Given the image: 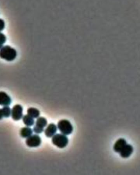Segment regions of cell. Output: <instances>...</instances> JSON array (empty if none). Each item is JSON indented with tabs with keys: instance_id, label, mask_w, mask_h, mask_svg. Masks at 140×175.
Segmentation results:
<instances>
[{
	"instance_id": "cell-1",
	"label": "cell",
	"mask_w": 140,
	"mask_h": 175,
	"mask_svg": "<svg viewBox=\"0 0 140 175\" xmlns=\"http://www.w3.org/2000/svg\"><path fill=\"white\" fill-rule=\"evenodd\" d=\"M17 52L16 49L8 45L3 46L0 49V58L7 61H12L16 59Z\"/></svg>"
},
{
	"instance_id": "cell-2",
	"label": "cell",
	"mask_w": 140,
	"mask_h": 175,
	"mask_svg": "<svg viewBox=\"0 0 140 175\" xmlns=\"http://www.w3.org/2000/svg\"><path fill=\"white\" fill-rule=\"evenodd\" d=\"M52 144L60 149L66 147L68 143V139L66 135L57 134L54 135L51 139Z\"/></svg>"
},
{
	"instance_id": "cell-3",
	"label": "cell",
	"mask_w": 140,
	"mask_h": 175,
	"mask_svg": "<svg viewBox=\"0 0 140 175\" xmlns=\"http://www.w3.org/2000/svg\"><path fill=\"white\" fill-rule=\"evenodd\" d=\"M58 128L61 133L65 135H69L73 131V126L67 120L63 119L60 120L58 123Z\"/></svg>"
},
{
	"instance_id": "cell-4",
	"label": "cell",
	"mask_w": 140,
	"mask_h": 175,
	"mask_svg": "<svg viewBox=\"0 0 140 175\" xmlns=\"http://www.w3.org/2000/svg\"><path fill=\"white\" fill-rule=\"evenodd\" d=\"M47 124V121L45 118L42 117H38L36 121L35 126L33 127V131L37 134H39L44 131V128Z\"/></svg>"
},
{
	"instance_id": "cell-5",
	"label": "cell",
	"mask_w": 140,
	"mask_h": 175,
	"mask_svg": "<svg viewBox=\"0 0 140 175\" xmlns=\"http://www.w3.org/2000/svg\"><path fill=\"white\" fill-rule=\"evenodd\" d=\"M26 144L28 147H38L41 144V137L38 135H32L29 137L27 138Z\"/></svg>"
},
{
	"instance_id": "cell-6",
	"label": "cell",
	"mask_w": 140,
	"mask_h": 175,
	"mask_svg": "<svg viewBox=\"0 0 140 175\" xmlns=\"http://www.w3.org/2000/svg\"><path fill=\"white\" fill-rule=\"evenodd\" d=\"M23 107L21 105H15L12 110V118L15 121L21 119L23 117Z\"/></svg>"
},
{
	"instance_id": "cell-7",
	"label": "cell",
	"mask_w": 140,
	"mask_h": 175,
	"mask_svg": "<svg viewBox=\"0 0 140 175\" xmlns=\"http://www.w3.org/2000/svg\"><path fill=\"white\" fill-rule=\"evenodd\" d=\"M133 152H134L133 146L130 144H126L119 153L121 157H122L123 158H128L131 155Z\"/></svg>"
},
{
	"instance_id": "cell-8",
	"label": "cell",
	"mask_w": 140,
	"mask_h": 175,
	"mask_svg": "<svg viewBox=\"0 0 140 175\" xmlns=\"http://www.w3.org/2000/svg\"><path fill=\"white\" fill-rule=\"evenodd\" d=\"M58 128L56 125L54 123H51L48 125L44 133L47 138H51L55 134L57 131Z\"/></svg>"
},
{
	"instance_id": "cell-9",
	"label": "cell",
	"mask_w": 140,
	"mask_h": 175,
	"mask_svg": "<svg viewBox=\"0 0 140 175\" xmlns=\"http://www.w3.org/2000/svg\"><path fill=\"white\" fill-rule=\"evenodd\" d=\"M12 99L5 92H0V105L9 106L12 103Z\"/></svg>"
},
{
	"instance_id": "cell-10",
	"label": "cell",
	"mask_w": 140,
	"mask_h": 175,
	"mask_svg": "<svg viewBox=\"0 0 140 175\" xmlns=\"http://www.w3.org/2000/svg\"><path fill=\"white\" fill-rule=\"evenodd\" d=\"M126 144L127 142L125 139L123 138L118 139L114 145V150L115 152H120Z\"/></svg>"
},
{
	"instance_id": "cell-11",
	"label": "cell",
	"mask_w": 140,
	"mask_h": 175,
	"mask_svg": "<svg viewBox=\"0 0 140 175\" xmlns=\"http://www.w3.org/2000/svg\"><path fill=\"white\" fill-rule=\"evenodd\" d=\"M33 129L28 126L24 127L20 131V135L23 138H27L33 135Z\"/></svg>"
},
{
	"instance_id": "cell-12",
	"label": "cell",
	"mask_w": 140,
	"mask_h": 175,
	"mask_svg": "<svg viewBox=\"0 0 140 175\" xmlns=\"http://www.w3.org/2000/svg\"><path fill=\"white\" fill-rule=\"evenodd\" d=\"M27 115L34 119L38 118V117H39L40 115V111H39V110L36 108H33V107L28 108L27 110Z\"/></svg>"
},
{
	"instance_id": "cell-13",
	"label": "cell",
	"mask_w": 140,
	"mask_h": 175,
	"mask_svg": "<svg viewBox=\"0 0 140 175\" xmlns=\"http://www.w3.org/2000/svg\"><path fill=\"white\" fill-rule=\"evenodd\" d=\"M23 122L27 126H31L34 124V118L28 115H25L22 117Z\"/></svg>"
},
{
	"instance_id": "cell-14",
	"label": "cell",
	"mask_w": 140,
	"mask_h": 175,
	"mask_svg": "<svg viewBox=\"0 0 140 175\" xmlns=\"http://www.w3.org/2000/svg\"><path fill=\"white\" fill-rule=\"evenodd\" d=\"M4 117L8 118L12 115V110L8 106H5L2 108Z\"/></svg>"
},
{
	"instance_id": "cell-15",
	"label": "cell",
	"mask_w": 140,
	"mask_h": 175,
	"mask_svg": "<svg viewBox=\"0 0 140 175\" xmlns=\"http://www.w3.org/2000/svg\"><path fill=\"white\" fill-rule=\"evenodd\" d=\"M6 41V37L3 33L0 32V49L2 48L3 45Z\"/></svg>"
},
{
	"instance_id": "cell-16",
	"label": "cell",
	"mask_w": 140,
	"mask_h": 175,
	"mask_svg": "<svg viewBox=\"0 0 140 175\" xmlns=\"http://www.w3.org/2000/svg\"><path fill=\"white\" fill-rule=\"evenodd\" d=\"M5 27V22L2 19H0V32L3 31Z\"/></svg>"
},
{
	"instance_id": "cell-17",
	"label": "cell",
	"mask_w": 140,
	"mask_h": 175,
	"mask_svg": "<svg viewBox=\"0 0 140 175\" xmlns=\"http://www.w3.org/2000/svg\"><path fill=\"white\" fill-rule=\"evenodd\" d=\"M3 118V114L2 108H1V109H0V120L2 119Z\"/></svg>"
}]
</instances>
